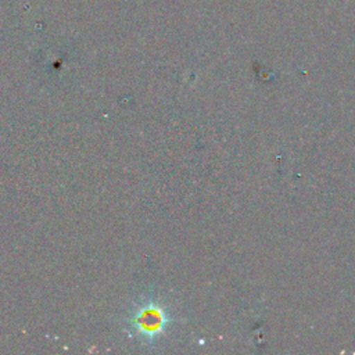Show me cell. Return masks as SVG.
<instances>
[{
  "label": "cell",
  "mask_w": 355,
  "mask_h": 355,
  "mask_svg": "<svg viewBox=\"0 0 355 355\" xmlns=\"http://www.w3.org/2000/svg\"><path fill=\"white\" fill-rule=\"evenodd\" d=\"M168 323V312L153 297L141 301L129 319L130 330L144 343H153L165 331Z\"/></svg>",
  "instance_id": "cell-1"
}]
</instances>
